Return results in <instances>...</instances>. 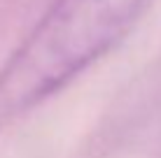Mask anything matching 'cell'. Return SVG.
<instances>
[{
	"instance_id": "6da1fadb",
	"label": "cell",
	"mask_w": 161,
	"mask_h": 158,
	"mask_svg": "<svg viewBox=\"0 0 161 158\" xmlns=\"http://www.w3.org/2000/svg\"><path fill=\"white\" fill-rule=\"evenodd\" d=\"M152 0H54L0 65V126L24 116L101 61Z\"/></svg>"
}]
</instances>
